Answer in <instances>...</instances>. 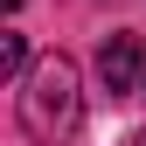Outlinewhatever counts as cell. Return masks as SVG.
<instances>
[{"instance_id":"1","label":"cell","mask_w":146,"mask_h":146,"mask_svg":"<svg viewBox=\"0 0 146 146\" xmlns=\"http://www.w3.org/2000/svg\"><path fill=\"white\" fill-rule=\"evenodd\" d=\"M77 118H84V84H77V63L56 49L21 77V132L56 146L63 132H77Z\"/></svg>"},{"instance_id":"2","label":"cell","mask_w":146,"mask_h":146,"mask_svg":"<svg viewBox=\"0 0 146 146\" xmlns=\"http://www.w3.org/2000/svg\"><path fill=\"white\" fill-rule=\"evenodd\" d=\"M98 77H104V90H111V98L146 90V56H139L132 35H104V42H98Z\"/></svg>"},{"instance_id":"3","label":"cell","mask_w":146,"mask_h":146,"mask_svg":"<svg viewBox=\"0 0 146 146\" xmlns=\"http://www.w3.org/2000/svg\"><path fill=\"white\" fill-rule=\"evenodd\" d=\"M0 70H7V77H14V84H21V77H28V70H35V63H28V35H14V28H7V35H0Z\"/></svg>"},{"instance_id":"4","label":"cell","mask_w":146,"mask_h":146,"mask_svg":"<svg viewBox=\"0 0 146 146\" xmlns=\"http://www.w3.org/2000/svg\"><path fill=\"white\" fill-rule=\"evenodd\" d=\"M7 7H21V0H7Z\"/></svg>"},{"instance_id":"5","label":"cell","mask_w":146,"mask_h":146,"mask_svg":"<svg viewBox=\"0 0 146 146\" xmlns=\"http://www.w3.org/2000/svg\"><path fill=\"white\" fill-rule=\"evenodd\" d=\"M139 146H146V132H139Z\"/></svg>"},{"instance_id":"6","label":"cell","mask_w":146,"mask_h":146,"mask_svg":"<svg viewBox=\"0 0 146 146\" xmlns=\"http://www.w3.org/2000/svg\"><path fill=\"white\" fill-rule=\"evenodd\" d=\"M139 98H146V90H139Z\"/></svg>"}]
</instances>
